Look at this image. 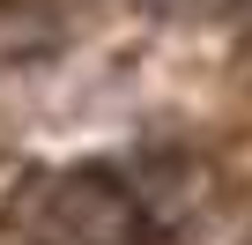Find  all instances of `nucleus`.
I'll use <instances>...</instances> for the list:
<instances>
[{"label":"nucleus","mask_w":252,"mask_h":245,"mask_svg":"<svg viewBox=\"0 0 252 245\" xmlns=\"http://www.w3.org/2000/svg\"><path fill=\"white\" fill-rule=\"evenodd\" d=\"M30 208H37L30 245H141L149 238L141 201L111 171H82L67 186H45V193H30Z\"/></svg>","instance_id":"obj_1"}]
</instances>
